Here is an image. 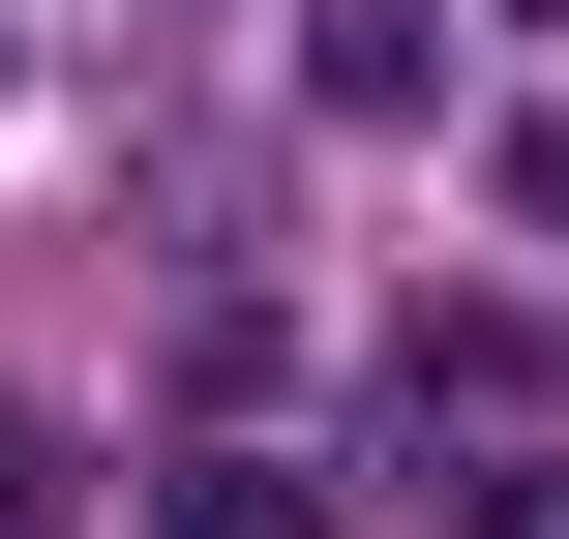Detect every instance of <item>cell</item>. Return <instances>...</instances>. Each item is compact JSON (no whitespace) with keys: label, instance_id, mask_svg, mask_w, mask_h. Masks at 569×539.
<instances>
[{"label":"cell","instance_id":"cell-1","mask_svg":"<svg viewBox=\"0 0 569 539\" xmlns=\"http://www.w3.org/2000/svg\"><path fill=\"white\" fill-rule=\"evenodd\" d=\"M300 90H330V120H450V0H330Z\"/></svg>","mask_w":569,"mask_h":539},{"label":"cell","instance_id":"cell-4","mask_svg":"<svg viewBox=\"0 0 569 539\" xmlns=\"http://www.w3.org/2000/svg\"><path fill=\"white\" fill-rule=\"evenodd\" d=\"M510 30H569V0H510Z\"/></svg>","mask_w":569,"mask_h":539},{"label":"cell","instance_id":"cell-3","mask_svg":"<svg viewBox=\"0 0 569 539\" xmlns=\"http://www.w3.org/2000/svg\"><path fill=\"white\" fill-rule=\"evenodd\" d=\"M390 390H450V420H510V390H540V330H510V300H420V330H390Z\"/></svg>","mask_w":569,"mask_h":539},{"label":"cell","instance_id":"cell-2","mask_svg":"<svg viewBox=\"0 0 569 539\" xmlns=\"http://www.w3.org/2000/svg\"><path fill=\"white\" fill-rule=\"evenodd\" d=\"M150 539H330L300 450H150Z\"/></svg>","mask_w":569,"mask_h":539}]
</instances>
